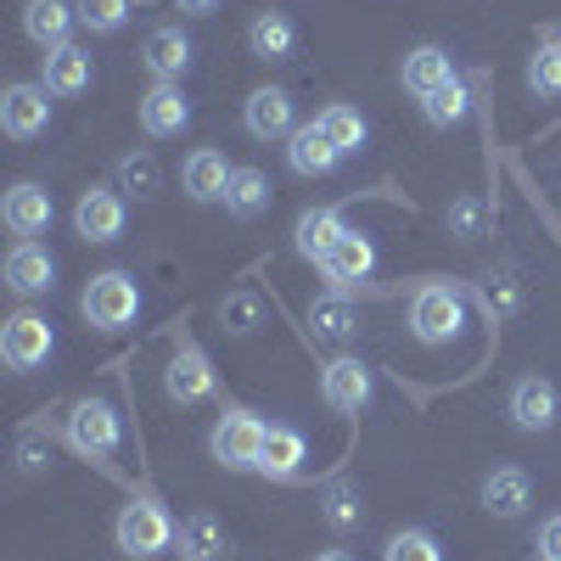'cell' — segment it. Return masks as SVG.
Wrapping results in <instances>:
<instances>
[{
    "label": "cell",
    "mask_w": 561,
    "mask_h": 561,
    "mask_svg": "<svg viewBox=\"0 0 561 561\" xmlns=\"http://www.w3.org/2000/svg\"><path fill=\"white\" fill-rule=\"evenodd\" d=\"M293 45H298V28L287 12H259L253 28H248V51L259 62H287L293 57Z\"/></svg>",
    "instance_id": "484cf974"
},
{
    "label": "cell",
    "mask_w": 561,
    "mask_h": 561,
    "mask_svg": "<svg viewBox=\"0 0 561 561\" xmlns=\"http://www.w3.org/2000/svg\"><path fill=\"white\" fill-rule=\"evenodd\" d=\"M174 556L180 561H225V550H230V539H225V523L219 517H208V511H197V517H185L180 523V534H174Z\"/></svg>",
    "instance_id": "603a6c76"
},
{
    "label": "cell",
    "mask_w": 561,
    "mask_h": 561,
    "mask_svg": "<svg viewBox=\"0 0 561 561\" xmlns=\"http://www.w3.org/2000/svg\"><path fill=\"white\" fill-rule=\"evenodd\" d=\"M174 7H180L185 18H208V12H219V0H174Z\"/></svg>",
    "instance_id": "ab89813d"
},
{
    "label": "cell",
    "mask_w": 561,
    "mask_h": 561,
    "mask_svg": "<svg viewBox=\"0 0 561 561\" xmlns=\"http://www.w3.org/2000/svg\"><path fill=\"white\" fill-rule=\"evenodd\" d=\"M460 325H466V304L455 287H444V280H433V287H421L410 298V332L415 343H427V348H444L460 337Z\"/></svg>",
    "instance_id": "3957f363"
},
{
    "label": "cell",
    "mask_w": 561,
    "mask_h": 561,
    "mask_svg": "<svg viewBox=\"0 0 561 561\" xmlns=\"http://www.w3.org/2000/svg\"><path fill=\"white\" fill-rule=\"evenodd\" d=\"M466 107H472V90H466V79L455 73L444 90H433L427 102H421V113H427V124H438V129H449V124H460L466 118Z\"/></svg>",
    "instance_id": "1f68e13d"
},
{
    "label": "cell",
    "mask_w": 561,
    "mask_h": 561,
    "mask_svg": "<svg viewBox=\"0 0 561 561\" xmlns=\"http://www.w3.org/2000/svg\"><path fill=\"white\" fill-rule=\"evenodd\" d=\"M449 230H455L460 242L483 237V203H478V197H455V203H449Z\"/></svg>",
    "instance_id": "74e56055"
},
{
    "label": "cell",
    "mask_w": 561,
    "mask_h": 561,
    "mask_svg": "<svg viewBox=\"0 0 561 561\" xmlns=\"http://www.w3.org/2000/svg\"><path fill=\"white\" fill-rule=\"evenodd\" d=\"M320 399L332 404L337 415H359V410L370 404V370H365L354 354L332 359V365L320 370Z\"/></svg>",
    "instance_id": "30bf717a"
},
{
    "label": "cell",
    "mask_w": 561,
    "mask_h": 561,
    "mask_svg": "<svg viewBox=\"0 0 561 561\" xmlns=\"http://www.w3.org/2000/svg\"><path fill=\"white\" fill-rule=\"evenodd\" d=\"M528 90L534 96H561V34H545L528 57Z\"/></svg>",
    "instance_id": "f546056e"
},
{
    "label": "cell",
    "mask_w": 561,
    "mask_h": 561,
    "mask_svg": "<svg viewBox=\"0 0 561 561\" xmlns=\"http://www.w3.org/2000/svg\"><path fill=\"white\" fill-rule=\"evenodd\" d=\"M118 438H124V427H118V410H113L107 399H79V404H73V415H68V444H73L79 455H113Z\"/></svg>",
    "instance_id": "8992f818"
},
{
    "label": "cell",
    "mask_w": 561,
    "mask_h": 561,
    "mask_svg": "<svg viewBox=\"0 0 561 561\" xmlns=\"http://www.w3.org/2000/svg\"><path fill=\"white\" fill-rule=\"evenodd\" d=\"M140 62H147V73L158 84H180V73L192 68V39L180 28H152L147 45H140Z\"/></svg>",
    "instance_id": "ac0fdd59"
},
{
    "label": "cell",
    "mask_w": 561,
    "mask_h": 561,
    "mask_svg": "<svg viewBox=\"0 0 561 561\" xmlns=\"http://www.w3.org/2000/svg\"><path fill=\"white\" fill-rule=\"evenodd\" d=\"M264 421L253 415V410H225L219 421H214V438H208V449H214V460L225 466V472H259V449H264Z\"/></svg>",
    "instance_id": "277c9868"
},
{
    "label": "cell",
    "mask_w": 561,
    "mask_h": 561,
    "mask_svg": "<svg viewBox=\"0 0 561 561\" xmlns=\"http://www.w3.org/2000/svg\"><path fill=\"white\" fill-rule=\"evenodd\" d=\"M51 280H57V264H51V253H45V248L18 242V248L7 253V287H12V293L34 298V293H51Z\"/></svg>",
    "instance_id": "ffe728a7"
},
{
    "label": "cell",
    "mask_w": 561,
    "mask_h": 561,
    "mask_svg": "<svg viewBox=\"0 0 561 561\" xmlns=\"http://www.w3.org/2000/svg\"><path fill=\"white\" fill-rule=\"evenodd\" d=\"M483 505L494 511V517H523V511L534 505V478L523 472V466H500V472L483 478Z\"/></svg>",
    "instance_id": "7402d4cb"
},
{
    "label": "cell",
    "mask_w": 561,
    "mask_h": 561,
    "mask_svg": "<svg viewBox=\"0 0 561 561\" xmlns=\"http://www.w3.org/2000/svg\"><path fill=\"white\" fill-rule=\"evenodd\" d=\"M230 169L225 163V152H214V147H197L192 158L180 163V192L192 197V203H225V192H230Z\"/></svg>",
    "instance_id": "7c38bea8"
},
{
    "label": "cell",
    "mask_w": 561,
    "mask_h": 561,
    "mask_svg": "<svg viewBox=\"0 0 561 561\" xmlns=\"http://www.w3.org/2000/svg\"><path fill=\"white\" fill-rule=\"evenodd\" d=\"M534 545H539V561H561V517H545Z\"/></svg>",
    "instance_id": "f35d334b"
},
{
    "label": "cell",
    "mask_w": 561,
    "mask_h": 561,
    "mask_svg": "<svg viewBox=\"0 0 561 561\" xmlns=\"http://www.w3.org/2000/svg\"><path fill=\"white\" fill-rule=\"evenodd\" d=\"M242 124H248V135H253V140H280V135H298V124H293V96H287V90H275V84L253 90L248 107H242Z\"/></svg>",
    "instance_id": "9a60e30c"
},
{
    "label": "cell",
    "mask_w": 561,
    "mask_h": 561,
    "mask_svg": "<svg viewBox=\"0 0 561 561\" xmlns=\"http://www.w3.org/2000/svg\"><path fill=\"white\" fill-rule=\"evenodd\" d=\"M79 309H84V325H96V332H124V325L140 314V287H135V275H129V270H102V275H90V287H84Z\"/></svg>",
    "instance_id": "6da1fadb"
},
{
    "label": "cell",
    "mask_w": 561,
    "mask_h": 561,
    "mask_svg": "<svg viewBox=\"0 0 561 561\" xmlns=\"http://www.w3.org/2000/svg\"><path fill=\"white\" fill-rule=\"evenodd\" d=\"M320 511H325V523H332V528H359V517H365L359 489H348V483L325 489V494H320Z\"/></svg>",
    "instance_id": "d590c367"
},
{
    "label": "cell",
    "mask_w": 561,
    "mask_h": 561,
    "mask_svg": "<svg viewBox=\"0 0 561 561\" xmlns=\"http://www.w3.org/2000/svg\"><path fill=\"white\" fill-rule=\"evenodd\" d=\"M51 90L45 84H12L7 96H0V129H7L12 140H34L45 135V124H51Z\"/></svg>",
    "instance_id": "ba28073f"
},
{
    "label": "cell",
    "mask_w": 561,
    "mask_h": 561,
    "mask_svg": "<svg viewBox=\"0 0 561 561\" xmlns=\"http://www.w3.org/2000/svg\"><path fill=\"white\" fill-rule=\"evenodd\" d=\"M51 348H57V337H51V320H45V314L18 309L7 325H0V359H7V365L18 370V377L39 370L45 359H51Z\"/></svg>",
    "instance_id": "5b68a950"
},
{
    "label": "cell",
    "mask_w": 561,
    "mask_h": 561,
    "mask_svg": "<svg viewBox=\"0 0 561 561\" xmlns=\"http://www.w3.org/2000/svg\"><path fill=\"white\" fill-rule=\"evenodd\" d=\"M219 320H225V332H230V337L259 332V298H253V293H230V298L219 304Z\"/></svg>",
    "instance_id": "8d00e7d4"
},
{
    "label": "cell",
    "mask_w": 561,
    "mask_h": 561,
    "mask_svg": "<svg viewBox=\"0 0 561 561\" xmlns=\"http://www.w3.org/2000/svg\"><path fill=\"white\" fill-rule=\"evenodd\" d=\"M163 388H169V399H174V404H203V399L214 393V365H208V354H203V348H192V343H180V348L169 354Z\"/></svg>",
    "instance_id": "8fae6325"
},
{
    "label": "cell",
    "mask_w": 561,
    "mask_h": 561,
    "mask_svg": "<svg viewBox=\"0 0 561 561\" xmlns=\"http://www.w3.org/2000/svg\"><path fill=\"white\" fill-rule=\"evenodd\" d=\"M185 124H192V102H185L180 84H152L147 96H140V129H147L152 140H169Z\"/></svg>",
    "instance_id": "2e32d148"
},
{
    "label": "cell",
    "mask_w": 561,
    "mask_h": 561,
    "mask_svg": "<svg viewBox=\"0 0 561 561\" xmlns=\"http://www.w3.org/2000/svg\"><path fill=\"white\" fill-rule=\"evenodd\" d=\"M118 192H129L135 203H152L163 192V169L147 147H135L129 158H118Z\"/></svg>",
    "instance_id": "83f0119b"
},
{
    "label": "cell",
    "mask_w": 561,
    "mask_h": 561,
    "mask_svg": "<svg viewBox=\"0 0 561 561\" xmlns=\"http://www.w3.org/2000/svg\"><path fill=\"white\" fill-rule=\"evenodd\" d=\"M377 270V248H370L359 230H343V242L320 259V275L332 280V293H348V287H359V280Z\"/></svg>",
    "instance_id": "4fadbf2b"
},
{
    "label": "cell",
    "mask_w": 561,
    "mask_h": 561,
    "mask_svg": "<svg viewBox=\"0 0 561 561\" xmlns=\"http://www.w3.org/2000/svg\"><path fill=\"white\" fill-rule=\"evenodd\" d=\"M309 325L320 337H332V343H348L354 332H359V314L343 304V298H320L314 309H309Z\"/></svg>",
    "instance_id": "d6a6232c"
},
{
    "label": "cell",
    "mask_w": 561,
    "mask_h": 561,
    "mask_svg": "<svg viewBox=\"0 0 561 561\" xmlns=\"http://www.w3.org/2000/svg\"><path fill=\"white\" fill-rule=\"evenodd\" d=\"M304 433L298 427H270L264 433V449H259V472L264 478H275V483H287V478H298L304 472Z\"/></svg>",
    "instance_id": "cb8c5ba5"
},
{
    "label": "cell",
    "mask_w": 561,
    "mask_h": 561,
    "mask_svg": "<svg viewBox=\"0 0 561 561\" xmlns=\"http://www.w3.org/2000/svg\"><path fill=\"white\" fill-rule=\"evenodd\" d=\"M174 523H169V511L158 505V500H129L124 511H118V523H113V539H118V550L129 556V561H152V556H163L169 545H174Z\"/></svg>",
    "instance_id": "7a4b0ae2"
},
{
    "label": "cell",
    "mask_w": 561,
    "mask_h": 561,
    "mask_svg": "<svg viewBox=\"0 0 561 561\" xmlns=\"http://www.w3.org/2000/svg\"><path fill=\"white\" fill-rule=\"evenodd\" d=\"M225 208L237 219H259L270 208V174L264 169H237L230 174V192H225Z\"/></svg>",
    "instance_id": "f1b7e54d"
},
{
    "label": "cell",
    "mask_w": 561,
    "mask_h": 561,
    "mask_svg": "<svg viewBox=\"0 0 561 561\" xmlns=\"http://www.w3.org/2000/svg\"><path fill=\"white\" fill-rule=\"evenodd\" d=\"M320 129H325V140H332V147L348 158V152H359L365 147V118L348 107V102H332V107H325L320 118H314Z\"/></svg>",
    "instance_id": "4dcf8cb0"
},
{
    "label": "cell",
    "mask_w": 561,
    "mask_h": 561,
    "mask_svg": "<svg viewBox=\"0 0 561 561\" xmlns=\"http://www.w3.org/2000/svg\"><path fill=\"white\" fill-rule=\"evenodd\" d=\"M314 561H354L348 550H325V556H314Z\"/></svg>",
    "instance_id": "60d3db41"
},
{
    "label": "cell",
    "mask_w": 561,
    "mask_h": 561,
    "mask_svg": "<svg viewBox=\"0 0 561 561\" xmlns=\"http://www.w3.org/2000/svg\"><path fill=\"white\" fill-rule=\"evenodd\" d=\"M124 197L118 192H107V185H90V192L73 203V230H79V237L84 242H118L124 237Z\"/></svg>",
    "instance_id": "52a82bcc"
},
{
    "label": "cell",
    "mask_w": 561,
    "mask_h": 561,
    "mask_svg": "<svg viewBox=\"0 0 561 561\" xmlns=\"http://www.w3.org/2000/svg\"><path fill=\"white\" fill-rule=\"evenodd\" d=\"M73 12L90 34H118L129 23V0H73Z\"/></svg>",
    "instance_id": "e575fe53"
},
{
    "label": "cell",
    "mask_w": 561,
    "mask_h": 561,
    "mask_svg": "<svg viewBox=\"0 0 561 561\" xmlns=\"http://www.w3.org/2000/svg\"><path fill=\"white\" fill-rule=\"evenodd\" d=\"M399 79H404V90L415 102H427L433 90H444L455 79V62H449L444 45H415V51L404 57V68H399Z\"/></svg>",
    "instance_id": "d6986e66"
},
{
    "label": "cell",
    "mask_w": 561,
    "mask_h": 561,
    "mask_svg": "<svg viewBox=\"0 0 561 561\" xmlns=\"http://www.w3.org/2000/svg\"><path fill=\"white\" fill-rule=\"evenodd\" d=\"M505 410H511V421H517L523 433H550L556 415H561V393H556V382H545V377H517Z\"/></svg>",
    "instance_id": "9c48e42d"
},
{
    "label": "cell",
    "mask_w": 561,
    "mask_h": 561,
    "mask_svg": "<svg viewBox=\"0 0 561 561\" xmlns=\"http://www.w3.org/2000/svg\"><path fill=\"white\" fill-rule=\"evenodd\" d=\"M79 23L73 0H28L23 7V28L34 45H45V51H57V45H68V28Z\"/></svg>",
    "instance_id": "44dd1931"
},
{
    "label": "cell",
    "mask_w": 561,
    "mask_h": 561,
    "mask_svg": "<svg viewBox=\"0 0 561 561\" xmlns=\"http://www.w3.org/2000/svg\"><path fill=\"white\" fill-rule=\"evenodd\" d=\"M343 214L337 208H309L304 219H298V230H293V242H298V253L309 259V264H320L325 253H332L337 242H343Z\"/></svg>",
    "instance_id": "4316f807"
},
{
    "label": "cell",
    "mask_w": 561,
    "mask_h": 561,
    "mask_svg": "<svg viewBox=\"0 0 561 561\" xmlns=\"http://www.w3.org/2000/svg\"><path fill=\"white\" fill-rule=\"evenodd\" d=\"M382 561H444V550H438V539L427 528H399L382 545Z\"/></svg>",
    "instance_id": "836d02e7"
},
{
    "label": "cell",
    "mask_w": 561,
    "mask_h": 561,
    "mask_svg": "<svg viewBox=\"0 0 561 561\" xmlns=\"http://www.w3.org/2000/svg\"><path fill=\"white\" fill-rule=\"evenodd\" d=\"M90 79H96V62H90L84 45H57V51H45V90L51 96H79V90H90Z\"/></svg>",
    "instance_id": "e0dca14e"
},
{
    "label": "cell",
    "mask_w": 561,
    "mask_h": 561,
    "mask_svg": "<svg viewBox=\"0 0 561 561\" xmlns=\"http://www.w3.org/2000/svg\"><path fill=\"white\" fill-rule=\"evenodd\" d=\"M287 163H293V174L320 180V174H332V169L343 163V152L332 147V140H325L320 124H304V129L293 135V147H287Z\"/></svg>",
    "instance_id": "d4e9b609"
},
{
    "label": "cell",
    "mask_w": 561,
    "mask_h": 561,
    "mask_svg": "<svg viewBox=\"0 0 561 561\" xmlns=\"http://www.w3.org/2000/svg\"><path fill=\"white\" fill-rule=\"evenodd\" d=\"M0 219H7V230L12 237H39L45 225H51V192L45 185H34V180H18L12 192H7V203H0Z\"/></svg>",
    "instance_id": "5bb4252c"
}]
</instances>
